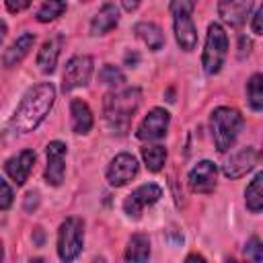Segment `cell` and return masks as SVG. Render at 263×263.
<instances>
[{
	"label": "cell",
	"mask_w": 263,
	"mask_h": 263,
	"mask_svg": "<svg viewBox=\"0 0 263 263\" xmlns=\"http://www.w3.org/2000/svg\"><path fill=\"white\" fill-rule=\"evenodd\" d=\"M140 105H142V90L138 86L109 92L103 101V113L109 129L113 134H125Z\"/></svg>",
	"instance_id": "obj_2"
},
{
	"label": "cell",
	"mask_w": 263,
	"mask_h": 263,
	"mask_svg": "<svg viewBox=\"0 0 263 263\" xmlns=\"http://www.w3.org/2000/svg\"><path fill=\"white\" fill-rule=\"evenodd\" d=\"M136 62H138V55H136V53H134V55H129V53L125 55V64H132V66H134Z\"/></svg>",
	"instance_id": "obj_35"
},
{
	"label": "cell",
	"mask_w": 263,
	"mask_h": 263,
	"mask_svg": "<svg viewBox=\"0 0 263 263\" xmlns=\"http://www.w3.org/2000/svg\"><path fill=\"white\" fill-rule=\"evenodd\" d=\"M228 53V35L220 23H210L208 35H205V45L201 53V66L205 74L214 76L222 70L224 60Z\"/></svg>",
	"instance_id": "obj_5"
},
{
	"label": "cell",
	"mask_w": 263,
	"mask_h": 263,
	"mask_svg": "<svg viewBox=\"0 0 263 263\" xmlns=\"http://www.w3.org/2000/svg\"><path fill=\"white\" fill-rule=\"evenodd\" d=\"M193 8H195V4L191 0H173L168 4V10L173 14L175 39L183 51H193L197 45V29L191 18Z\"/></svg>",
	"instance_id": "obj_4"
},
{
	"label": "cell",
	"mask_w": 263,
	"mask_h": 263,
	"mask_svg": "<svg viewBox=\"0 0 263 263\" xmlns=\"http://www.w3.org/2000/svg\"><path fill=\"white\" fill-rule=\"evenodd\" d=\"M245 257L249 263H261L263 261V245L259 236H251L247 247H245Z\"/></svg>",
	"instance_id": "obj_27"
},
{
	"label": "cell",
	"mask_w": 263,
	"mask_h": 263,
	"mask_svg": "<svg viewBox=\"0 0 263 263\" xmlns=\"http://www.w3.org/2000/svg\"><path fill=\"white\" fill-rule=\"evenodd\" d=\"M62 45H64V35H60V33H55L43 41V45L37 53V66L43 74H51L55 70L58 58L62 53Z\"/></svg>",
	"instance_id": "obj_15"
},
{
	"label": "cell",
	"mask_w": 263,
	"mask_h": 263,
	"mask_svg": "<svg viewBox=\"0 0 263 263\" xmlns=\"http://www.w3.org/2000/svg\"><path fill=\"white\" fill-rule=\"evenodd\" d=\"M150 259V240L146 234H132L125 247V263H148Z\"/></svg>",
	"instance_id": "obj_21"
},
{
	"label": "cell",
	"mask_w": 263,
	"mask_h": 263,
	"mask_svg": "<svg viewBox=\"0 0 263 263\" xmlns=\"http://www.w3.org/2000/svg\"><path fill=\"white\" fill-rule=\"evenodd\" d=\"M259 162V152L253 146H245L236 152L230 154V158L224 162V175L228 179H240L245 177L249 171L255 168V164Z\"/></svg>",
	"instance_id": "obj_12"
},
{
	"label": "cell",
	"mask_w": 263,
	"mask_h": 263,
	"mask_svg": "<svg viewBox=\"0 0 263 263\" xmlns=\"http://www.w3.org/2000/svg\"><path fill=\"white\" fill-rule=\"evenodd\" d=\"M99 82L105 84V86H113V88H117V86H121V84L125 82V74H123L117 66H113V64H105V66L99 70Z\"/></svg>",
	"instance_id": "obj_25"
},
{
	"label": "cell",
	"mask_w": 263,
	"mask_h": 263,
	"mask_svg": "<svg viewBox=\"0 0 263 263\" xmlns=\"http://www.w3.org/2000/svg\"><path fill=\"white\" fill-rule=\"evenodd\" d=\"M168 123H171V115H168V111L166 109H162V107H154V109H150L148 111V115L142 119V123L138 125V132H136V136L140 138V140H160V138H164L166 136V132H168Z\"/></svg>",
	"instance_id": "obj_10"
},
{
	"label": "cell",
	"mask_w": 263,
	"mask_h": 263,
	"mask_svg": "<svg viewBox=\"0 0 263 263\" xmlns=\"http://www.w3.org/2000/svg\"><path fill=\"white\" fill-rule=\"evenodd\" d=\"M226 263H236V261L234 259H226Z\"/></svg>",
	"instance_id": "obj_38"
},
{
	"label": "cell",
	"mask_w": 263,
	"mask_h": 263,
	"mask_svg": "<svg viewBox=\"0 0 263 263\" xmlns=\"http://www.w3.org/2000/svg\"><path fill=\"white\" fill-rule=\"evenodd\" d=\"M247 99L253 111H261L263 109V76L261 74H253L247 82Z\"/></svg>",
	"instance_id": "obj_24"
},
{
	"label": "cell",
	"mask_w": 263,
	"mask_h": 263,
	"mask_svg": "<svg viewBox=\"0 0 263 263\" xmlns=\"http://www.w3.org/2000/svg\"><path fill=\"white\" fill-rule=\"evenodd\" d=\"M92 263H105V259H103V257H97V259H95Z\"/></svg>",
	"instance_id": "obj_37"
},
{
	"label": "cell",
	"mask_w": 263,
	"mask_h": 263,
	"mask_svg": "<svg viewBox=\"0 0 263 263\" xmlns=\"http://www.w3.org/2000/svg\"><path fill=\"white\" fill-rule=\"evenodd\" d=\"M12 199H14V193L10 185L4 179H0V210H8L12 205Z\"/></svg>",
	"instance_id": "obj_28"
},
{
	"label": "cell",
	"mask_w": 263,
	"mask_h": 263,
	"mask_svg": "<svg viewBox=\"0 0 263 263\" xmlns=\"http://www.w3.org/2000/svg\"><path fill=\"white\" fill-rule=\"evenodd\" d=\"M45 154H47V166H45V181L47 185H62L64 181V175H66V144L60 142V140H53L47 144L45 148Z\"/></svg>",
	"instance_id": "obj_11"
},
{
	"label": "cell",
	"mask_w": 263,
	"mask_h": 263,
	"mask_svg": "<svg viewBox=\"0 0 263 263\" xmlns=\"http://www.w3.org/2000/svg\"><path fill=\"white\" fill-rule=\"evenodd\" d=\"M249 51H251V39H247L245 35H240L238 37V58L249 55Z\"/></svg>",
	"instance_id": "obj_31"
},
{
	"label": "cell",
	"mask_w": 263,
	"mask_h": 263,
	"mask_svg": "<svg viewBox=\"0 0 263 263\" xmlns=\"http://www.w3.org/2000/svg\"><path fill=\"white\" fill-rule=\"evenodd\" d=\"M29 6H31V2H29V0H21V2H12V0H6V8H8L10 12H21V10L29 8Z\"/></svg>",
	"instance_id": "obj_30"
},
{
	"label": "cell",
	"mask_w": 263,
	"mask_h": 263,
	"mask_svg": "<svg viewBox=\"0 0 263 263\" xmlns=\"http://www.w3.org/2000/svg\"><path fill=\"white\" fill-rule=\"evenodd\" d=\"M82 242H84L82 218L76 216L66 218L58 228V257L62 259V263H72L80 255Z\"/></svg>",
	"instance_id": "obj_6"
},
{
	"label": "cell",
	"mask_w": 263,
	"mask_h": 263,
	"mask_svg": "<svg viewBox=\"0 0 263 263\" xmlns=\"http://www.w3.org/2000/svg\"><path fill=\"white\" fill-rule=\"evenodd\" d=\"M6 33H8V27H6V23L0 18V43L4 41V37H6Z\"/></svg>",
	"instance_id": "obj_33"
},
{
	"label": "cell",
	"mask_w": 263,
	"mask_h": 263,
	"mask_svg": "<svg viewBox=\"0 0 263 263\" xmlns=\"http://www.w3.org/2000/svg\"><path fill=\"white\" fill-rule=\"evenodd\" d=\"M33 164H35V152L33 150H21L18 154H14L6 160L4 171L16 185H25L31 171H33Z\"/></svg>",
	"instance_id": "obj_14"
},
{
	"label": "cell",
	"mask_w": 263,
	"mask_h": 263,
	"mask_svg": "<svg viewBox=\"0 0 263 263\" xmlns=\"http://www.w3.org/2000/svg\"><path fill=\"white\" fill-rule=\"evenodd\" d=\"M92 76V58L90 55H74L66 62L62 74V90L70 92L74 88L86 86Z\"/></svg>",
	"instance_id": "obj_7"
},
{
	"label": "cell",
	"mask_w": 263,
	"mask_h": 263,
	"mask_svg": "<svg viewBox=\"0 0 263 263\" xmlns=\"http://www.w3.org/2000/svg\"><path fill=\"white\" fill-rule=\"evenodd\" d=\"M55 101V88L51 82H39L31 86L10 117V129L14 134H29L47 117Z\"/></svg>",
	"instance_id": "obj_1"
},
{
	"label": "cell",
	"mask_w": 263,
	"mask_h": 263,
	"mask_svg": "<svg viewBox=\"0 0 263 263\" xmlns=\"http://www.w3.org/2000/svg\"><path fill=\"white\" fill-rule=\"evenodd\" d=\"M70 115H72L74 134H88L90 132V127H92V111L82 99H72Z\"/></svg>",
	"instance_id": "obj_20"
},
{
	"label": "cell",
	"mask_w": 263,
	"mask_h": 263,
	"mask_svg": "<svg viewBox=\"0 0 263 263\" xmlns=\"http://www.w3.org/2000/svg\"><path fill=\"white\" fill-rule=\"evenodd\" d=\"M142 158H144V164L148 166V171L158 173L166 162V148L160 144L146 146V148H142Z\"/></svg>",
	"instance_id": "obj_23"
},
{
	"label": "cell",
	"mask_w": 263,
	"mask_h": 263,
	"mask_svg": "<svg viewBox=\"0 0 263 263\" xmlns=\"http://www.w3.org/2000/svg\"><path fill=\"white\" fill-rule=\"evenodd\" d=\"M33 43H35V35H33V33H23V35H18V37L10 43V47L2 53V64H4L6 68H14L16 64H21V62L29 55V51L33 49Z\"/></svg>",
	"instance_id": "obj_18"
},
{
	"label": "cell",
	"mask_w": 263,
	"mask_h": 263,
	"mask_svg": "<svg viewBox=\"0 0 263 263\" xmlns=\"http://www.w3.org/2000/svg\"><path fill=\"white\" fill-rule=\"evenodd\" d=\"M2 259H4V247H2V240H0V263H2Z\"/></svg>",
	"instance_id": "obj_36"
},
{
	"label": "cell",
	"mask_w": 263,
	"mask_h": 263,
	"mask_svg": "<svg viewBox=\"0 0 263 263\" xmlns=\"http://www.w3.org/2000/svg\"><path fill=\"white\" fill-rule=\"evenodd\" d=\"M134 33L140 41H144L148 45V49L152 51H158L164 47V33L162 29L156 25V23H150V21H142V23H136L134 25Z\"/></svg>",
	"instance_id": "obj_19"
},
{
	"label": "cell",
	"mask_w": 263,
	"mask_h": 263,
	"mask_svg": "<svg viewBox=\"0 0 263 263\" xmlns=\"http://www.w3.org/2000/svg\"><path fill=\"white\" fill-rule=\"evenodd\" d=\"M261 18H263V6H259L253 14V21H251V29L255 35H261L263 33V27H261Z\"/></svg>",
	"instance_id": "obj_29"
},
{
	"label": "cell",
	"mask_w": 263,
	"mask_h": 263,
	"mask_svg": "<svg viewBox=\"0 0 263 263\" xmlns=\"http://www.w3.org/2000/svg\"><path fill=\"white\" fill-rule=\"evenodd\" d=\"M218 166L212 160H201L189 171V187L195 193H212L216 189Z\"/></svg>",
	"instance_id": "obj_13"
},
{
	"label": "cell",
	"mask_w": 263,
	"mask_h": 263,
	"mask_svg": "<svg viewBox=\"0 0 263 263\" xmlns=\"http://www.w3.org/2000/svg\"><path fill=\"white\" fill-rule=\"evenodd\" d=\"M117 23H119V8H117V4L105 2L99 8V12L92 16V21H90V35H95V37L105 35L111 29H115Z\"/></svg>",
	"instance_id": "obj_17"
},
{
	"label": "cell",
	"mask_w": 263,
	"mask_h": 263,
	"mask_svg": "<svg viewBox=\"0 0 263 263\" xmlns=\"http://www.w3.org/2000/svg\"><path fill=\"white\" fill-rule=\"evenodd\" d=\"M138 168H140V164H138L136 156H132L129 152H119L115 158H111L105 175H107V181L111 187H123L138 175Z\"/></svg>",
	"instance_id": "obj_9"
},
{
	"label": "cell",
	"mask_w": 263,
	"mask_h": 263,
	"mask_svg": "<svg viewBox=\"0 0 263 263\" xmlns=\"http://www.w3.org/2000/svg\"><path fill=\"white\" fill-rule=\"evenodd\" d=\"M183 263H205V259L201 257V255H197V253H193V255H189Z\"/></svg>",
	"instance_id": "obj_32"
},
{
	"label": "cell",
	"mask_w": 263,
	"mask_h": 263,
	"mask_svg": "<svg viewBox=\"0 0 263 263\" xmlns=\"http://www.w3.org/2000/svg\"><path fill=\"white\" fill-rule=\"evenodd\" d=\"M138 6H140L138 2H123V8H125V10H134V8H138Z\"/></svg>",
	"instance_id": "obj_34"
},
{
	"label": "cell",
	"mask_w": 263,
	"mask_h": 263,
	"mask_svg": "<svg viewBox=\"0 0 263 263\" xmlns=\"http://www.w3.org/2000/svg\"><path fill=\"white\" fill-rule=\"evenodd\" d=\"M253 2H245V0H224L218 4V12L222 16L224 23H228L230 27H240L242 23H247V16L251 14Z\"/></svg>",
	"instance_id": "obj_16"
},
{
	"label": "cell",
	"mask_w": 263,
	"mask_h": 263,
	"mask_svg": "<svg viewBox=\"0 0 263 263\" xmlns=\"http://www.w3.org/2000/svg\"><path fill=\"white\" fill-rule=\"evenodd\" d=\"M62 12H66V2H58V0H49L43 2L37 10V21L39 23H49L58 16H62Z\"/></svg>",
	"instance_id": "obj_26"
},
{
	"label": "cell",
	"mask_w": 263,
	"mask_h": 263,
	"mask_svg": "<svg viewBox=\"0 0 263 263\" xmlns=\"http://www.w3.org/2000/svg\"><path fill=\"white\" fill-rule=\"evenodd\" d=\"M242 127H245V119L240 111L232 107H218L210 115V129L218 152H228L234 146L236 138L240 136Z\"/></svg>",
	"instance_id": "obj_3"
},
{
	"label": "cell",
	"mask_w": 263,
	"mask_h": 263,
	"mask_svg": "<svg viewBox=\"0 0 263 263\" xmlns=\"http://www.w3.org/2000/svg\"><path fill=\"white\" fill-rule=\"evenodd\" d=\"M162 197V189L156 185V183H146V185H140L136 187L123 201V212L132 218V220H138L144 212V208L156 203L158 199Z\"/></svg>",
	"instance_id": "obj_8"
},
{
	"label": "cell",
	"mask_w": 263,
	"mask_h": 263,
	"mask_svg": "<svg viewBox=\"0 0 263 263\" xmlns=\"http://www.w3.org/2000/svg\"><path fill=\"white\" fill-rule=\"evenodd\" d=\"M245 203L253 214H259L263 208V173H257L245 189Z\"/></svg>",
	"instance_id": "obj_22"
}]
</instances>
